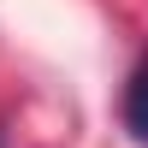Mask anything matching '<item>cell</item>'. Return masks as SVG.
I'll return each instance as SVG.
<instances>
[{
  "label": "cell",
  "mask_w": 148,
  "mask_h": 148,
  "mask_svg": "<svg viewBox=\"0 0 148 148\" xmlns=\"http://www.w3.org/2000/svg\"><path fill=\"white\" fill-rule=\"evenodd\" d=\"M119 119H125V130L148 148V53L136 59V71H130L125 83V101H119Z\"/></svg>",
  "instance_id": "cell-1"
}]
</instances>
